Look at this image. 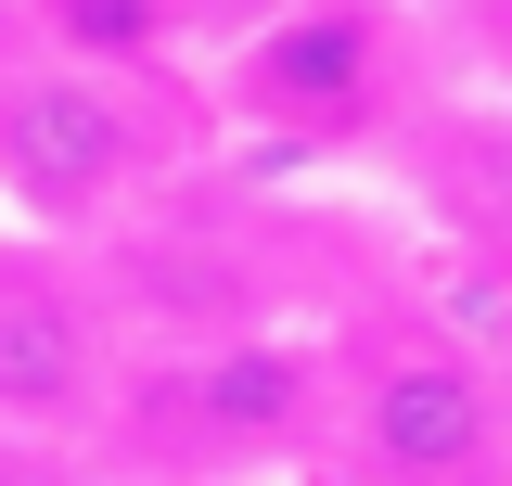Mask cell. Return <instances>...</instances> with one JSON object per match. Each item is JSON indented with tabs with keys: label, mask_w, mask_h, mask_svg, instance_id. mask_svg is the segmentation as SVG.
<instances>
[{
	"label": "cell",
	"mask_w": 512,
	"mask_h": 486,
	"mask_svg": "<svg viewBox=\"0 0 512 486\" xmlns=\"http://www.w3.org/2000/svg\"><path fill=\"white\" fill-rule=\"evenodd\" d=\"M320 423V359L308 346H282V333H244V346H205L154 384V435L205 461V474H256V461H282V448H308Z\"/></svg>",
	"instance_id": "3"
},
{
	"label": "cell",
	"mask_w": 512,
	"mask_h": 486,
	"mask_svg": "<svg viewBox=\"0 0 512 486\" xmlns=\"http://www.w3.org/2000/svg\"><path fill=\"white\" fill-rule=\"evenodd\" d=\"M0 486H52L39 461H26V435H0Z\"/></svg>",
	"instance_id": "7"
},
{
	"label": "cell",
	"mask_w": 512,
	"mask_h": 486,
	"mask_svg": "<svg viewBox=\"0 0 512 486\" xmlns=\"http://www.w3.org/2000/svg\"><path fill=\"white\" fill-rule=\"evenodd\" d=\"M52 13V52H77V64H103V77H128V64L167 39V13L180 0H39Z\"/></svg>",
	"instance_id": "6"
},
{
	"label": "cell",
	"mask_w": 512,
	"mask_h": 486,
	"mask_svg": "<svg viewBox=\"0 0 512 486\" xmlns=\"http://www.w3.org/2000/svg\"><path fill=\"white\" fill-rule=\"evenodd\" d=\"M141 180V116H128V77L77 52H13L0 64V192L39 218V231H90L116 218Z\"/></svg>",
	"instance_id": "1"
},
{
	"label": "cell",
	"mask_w": 512,
	"mask_h": 486,
	"mask_svg": "<svg viewBox=\"0 0 512 486\" xmlns=\"http://www.w3.org/2000/svg\"><path fill=\"white\" fill-rule=\"evenodd\" d=\"M103 320L64 282H0V435H77L103 423Z\"/></svg>",
	"instance_id": "5"
},
{
	"label": "cell",
	"mask_w": 512,
	"mask_h": 486,
	"mask_svg": "<svg viewBox=\"0 0 512 486\" xmlns=\"http://www.w3.org/2000/svg\"><path fill=\"white\" fill-rule=\"evenodd\" d=\"M500 423H512V384H500Z\"/></svg>",
	"instance_id": "8"
},
{
	"label": "cell",
	"mask_w": 512,
	"mask_h": 486,
	"mask_svg": "<svg viewBox=\"0 0 512 486\" xmlns=\"http://www.w3.org/2000/svg\"><path fill=\"white\" fill-rule=\"evenodd\" d=\"M231 103L256 128H295V141H346L384 103V26L359 0H295V13H256L244 52H231Z\"/></svg>",
	"instance_id": "4"
},
{
	"label": "cell",
	"mask_w": 512,
	"mask_h": 486,
	"mask_svg": "<svg viewBox=\"0 0 512 486\" xmlns=\"http://www.w3.org/2000/svg\"><path fill=\"white\" fill-rule=\"evenodd\" d=\"M346 435H359V461L384 486H487L500 474V371H474L461 346L436 333H410V346H384L359 384H346Z\"/></svg>",
	"instance_id": "2"
}]
</instances>
